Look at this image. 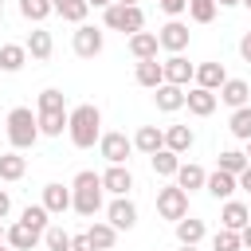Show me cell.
<instances>
[{"mask_svg": "<svg viewBox=\"0 0 251 251\" xmlns=\"http://www.w3.org/2000/svg\"><path fill=\"white\" fill-rule=\"evenodd\" d=\"M157 51H161V39H157V31H137V35H129V55H133L137 63H145V59H157Z\"/></svg>", "mask_w": 251, "mask_h": 251, "instance_id": "cell-16", "label": "cell"}, {"mask_svg": "<svg viewBox=\"0 0 251 251\" xmlns=\"http://www.w3.org/2000/svg\"><path fill=\"white\" fill-rule=\"evenodd\" d=\"M51 12H55L51 0H20V16H24L27 24H43Z\"/></svg>", "mask_w": 251, "mask_h": 251, "instance_id": "cell-31", "label": "cell"}, {"mask_svg": "<svg viewBox=\"0 0 251 251\" xmlns=\"http://www.w3.org/2000/svg\"><path fill=\"white\" fill-rule=\"evenodd\" d=\"M102 192H106V188H102V173L82 169V173L75 176V184H71V196H75V204H71V208H75L78 216H86V220H90V216H98V212H102Z\"/></svg>", "mask_w": 251, "mask_h": 251, "instance_id": "cell-2", "label": "cell"}, {"mask_svg": "<svg viewBox=\"0 0 251 251\" xmlns=\"http://www.w3.org/2000/svg\"><path fill=\"white\" fill-rule=\"evenodd\" d=\"M216 0H188V16L196 20V24H212L216 20Z\"/></svg>", "mask_w": 251, "mask_h": 251, "instance_id": "cell-39", "label": "cell"}, {"mask_svg": "<svg viewBox=\"0 0 251 251\" xmlns=\"http://www.w3.org/2000/svg\"><path fill=\"white\" fill-rule=\"evenodd\" d=\"M39 204H43L51 216H63V212L75 204V196H71V188H63V184L51 180V184H43V200H39Z\"/></svg>", "mask_w": 251, "mask_h": 251, "instance_id": "cell-15", "label": "cell"}, {"mask_svg": "<svg viewBox=\"0 0 251 251\" xmlns=\"http://www.w3.org/2000/svg\"><path fill=\"white\" fill-rule=\"evenodd\" d=\"M86 4H90V8H102V12H106V8L114 4V0H86Z\"/></svg>", "mask_w": 251, "mask_h": 251, "instance_id": "cell-47", "label": "cell"}, {"mask_svg": "<svg viewBox=\"0 0 251 251\" xmlns=\"http://www.w3.org/2000/svg\"><path fill=\"white\" fill-rule=\"evenodd\" d=\"M24 173H27V161H24V157H20L16 149L0 157V180H20Z\"/></svg>", "mask_w": 251, "mask_h": 251, "instance_id": "cell-32", "label": "cell"}, {"mask_svg": "<svg viewBox=\"0 0 251 251\" xmlns=\"http://www.w3.org/2000/svg\"><path fill=\"white\" fill-rule=\"evenodd\" d=\"M98 153H102L110 165H126L129 153H133V137H126V133H102Z\"/></svg>", "mask_w": 251, "mask_h": 251, "instance_id": "cell-6", "label": "cell"}, {"mask_svg": "<svg viewBox=\"0 0 251 251\" xmlns=\"http://www.w3.org/2000/svg\"><path fill=\"white\" fill-rule=\"evenodd\" d=\"M247 212H251V204H247Z\"/></svg>", "mask_w": 251, "mask_h": 251, "instance_id": "cell-57", "label": "cell"}, {"mask_svg": "<svg viewBox=\"0 0 251 251\" xmlns=\"http://www.w3.org/2000/svg\"><path fill=\"white\" fill-rule=\"evenodd\" d=\"M51 4H55V8H59V4H67V0H51Z\"/></svg>", "mask_w": 251, "mask_h": 251, "instance_id": "cell-53", "label": "cell"}, {"mask_svg": "<svg viewBox=\"0 0 251 251\" xmlns=\"http://www.w3.org/2000/svg\"><path fill=\"white\" fill-rule=\"evenodd\" d=\"M67 133H71V145H75V149H90L94 141H102V110L90 106V102L75 106Z\"/></svg>", "mask_w": 251, "mask_h": 251, "instance_id": "cell-1", "label": "cell"}, {"mask_svg": "<svg viewBox=\"0 0 251 251\" xmlns=\"http://www.w3.org/2000/svg\"><path fill=\"white\" fill-rule=\"evenodd\" d=\"M157 4H161V0H157Z\"/></svg>", "mask_w": 251, "mask_h": 251, "instance_id": "cell-58", "label": "cell"}, {"mask_svg": "<svg viewBox=\"0 0 251 251\" xmlns=\"http://www.w3.org/2000/svg\"><path fill=\"white\" fill-rule=\"evenodd\" d=\"M243 4H247V8H251V0H243Z\"/></svg>", "mask_w": 251, "mask_h": 251, "instance_id": "cell-55", "label": "cell"}, {"mask_svg": "<svg viewBox=\"0 0 251 251\" xmlns=\"http://www.w3.org/2000/svg\"><path fill=\"white\" fill-rule=\"evenodd\" d=\"M204 184H208V173H204L200 165H192V161H188V165H180V169H176V188L196 192V188H204Z\"/></svg>", "mask_w": 251, "mask_h": 251, "instance_id": "cell-28", "label": "cell"}, {"mask_svg": "<svg viewBox=\"0 0 251 251\" xmlns=\"http://www.w3.org/2000/svg\"><path fill=\"white\" fill-rule=\"evenodd\" d=\"M235 188H239V176H231V173H224V169L208 173V184H204V192H208V196H216V200H231V196H235Z\"/></svg>", "mask_w": 251, "mask_h": 251, "instance_id": "cell-14", "label": "cell"}, {"mask_svg": "<svg viewBox=\"0 0 251 251\" xmlns=\"http://www.w3.org/2000/svg\"><path fill=\"white\" fill-rule=\"evenodd\" d=\"M0 8H4V0H0Z\"/></svg>", "mask_w": 251, "mask_h": 251, "instance_id": "cell-56", "label": "cell"}, {"mask_svg": "<svg viewBox=\"0 0 251 251\" xmlns=\"http://www.w3.org/2000/svg\"><path fill=\"white\" fill-rule=\"evenodd\" d=\"M247 165H251V161H247V153H239V149H224V153H220V165H216V169H224V173L239 176V173H243Z\"/></svg>", "mask_w": 251, "mask_h": 251, "instance_id": "cell-34", "label": "cell"}, {"mask_svg": "<svg viewBox=\"0 0 251 251\" xmlns=\"http://www.w3.org/2000/svg\"><path fill=\"white\" fill-rule=\"evenodd\" d=\"M102 188H106L110 196H129V192H133V173H129L126 165H110V169L102 173Z\"/></svg>", "mask_w": 251, "mask_h": 251, "instance_id": "cell-10", "label": "cell"}, {"mask_svg": "<svg viewBox=\"0 0 251 251\" xmlns=\"http://www.w3.org/2000/svg\"><path fill=\"white\" fill-rule=\"evenodd\" d=\"M224 106H231V110H239V106H251V86L243 82V78H227L224 86H220V94H216Z\"/></svg>", "mask_w": 251, "mask_h": 251, "instance_id": "cell-13", "label": "cell"}, {"mask_svg": "<svg viewBox=\"0 0 251 251\" xmlns=\"http://www.w3.org/2000/svg\"><path fill=\"white\" fill-rule=\"evenodd\" d=\"M106 220H110L118 231H129V227L137 224V204H133L129 196H114L110 208H106Z\"/></svg>", "mask_w": 251, "mask_h": 251, "instance_id": "cell-7", "label": "cell"}, {"mask_svg": "<svg viewBox=\"0 0 251 251\" xmlns=\"http://www.w3.org/2000/svg\"><path fill=\"white\" fill-rule=\"evenodd\" d=\"M0 251H8V243H0Z\"/></svg>", "mask_w": 251, "mask_h": 251, "instance_id": "cell-54", "label": "cell"}, {"mask_svg": "<svg viewBox=\"0 0 251 251\" xmlns=\"http://www.w3.org/2000/svg\"><path fill=\"white\" fill-rule=\"evenodd\" d=\"M192 141H196V137H192L188 126H169V129H165V149H173L176 157H184V153L192 149Z\"/></svg>", "mask_w": 251, "mask_h": 251, "instance_id": "cell-27", "label": "cell"}, {"mask_svg": "<svg viewBox=\"0 0 251 251\" xmlns=\"http://www.w3.org/2000/svg\"><path fill=\"white\" fill-rule=\"evenodd\" d=\"M102 24H106L110 31L137 35V31L145 27V12H141V8H126V4H110V8H106V16H102Z\"/></svg>", "mask_w": 251, "mask_h": 251, "instance_id": "cell-4", "label": "cell"}, {"mask_svg": "<svg viewBox=\"0 0 251 251\" xmlns=\"http://www.w3.org/2000/svg\"><path fill=\"white\" fill-rule=\"evenodd\" d=\"M227 82V71H224V63H200L196 67V86H204V90H216L220 94V86Z\"/></svg>", "mask_w": 251, "mask_h": 251, "instance_id": "cell-21", "label": "cell"}, {"mask_svg": "<svg viewBox=\"0 0 251 251\" xmlns=\"http://www.w3.org/2000/svg\"><path fill=\"white\" fill-rule=\"evenodd\" d=\"M227 129H231L239 141H251V106H239V110H231V118H227Z\"/></svg>", "mask_w": 251, "mask_h": 251, "instance_id": "cell-33", "label": "cell"}, {"mask_svg": "<svg viewBox=\"0 0 251 251\" xmlns=\"http://www.w3.org/2000/svg\"><path fill=\"white\" fill-rule=\"evenodd\" d=\"M161 67H165V82H173V86H188V82L196 78V67H192L184 55H169Z\"/></svg>", "mask_w": 251, "mask_h": 251, "instance_id": "cell-11", "label": "cell"}, {"mask_svg": "<svg viewBox=\"0 0 251 251\" xmlns=\"http://www.w3.org/2000/svg\"><path fill=\"white\" fill-rule=\"evenodd\" d=\"M24 47H27V55H31V59H39V63H43V59H51V51H55V39H51V31L35 27V31L27 35V43H24Z\"/></svg>", "mask_w": 251, "mask_h": 251, "instance_id": "cell-25", "label": "cell"}, {"mask_svg": "<svg viewBox=\"0 0 251 251\" xmlns=\"http://www.w3.org/2000/svg\"><path fill=\"white\" fill-rule=\"evenodd\" d=\"M184 86H173V82H161L157 90H153V102H157V110H165V114H176L180 106H184Z\"/></svg>", "mask_w": 251, "mask_h": 251, "instance_id": "cell-17", "label": "cell"}, {"mask_svg": "<svg viewBox=\"0 0 251 251\" xmlns=\"http://www.w3.org/2000/svg\"><path fill=\"white\" fill-rule=\"evenodd\" d=\"M114 4H126V8H137V0H114Z\"/></svg>", "mask_w": 251, "mask_h": 251, "instance_id": "cell-49", "label": "cell"}, {"mask_svg": "<svg viewBox=\"0 0 251 251\" xmlns=\"http://www.w3.org/2000/svg\"><path fill=\"white\" fill-rule=\"evenodd\" d=\"M47 216H51V212H47L43 204H27V208L20 212V224H27V227H35V231H47V227H51Z\"/></svg>", "mask_w": 251, "mask_h": 251, "instance_id": "cell-35", "label": "cell"}, {"mask_svg": "<svg viewBox=\"0 0 251 251\" xmlns=\"http://www.w3.org/2000/svg\"><path fill=\"white\" fill-rule=\"evenodd\" d=\"M239 188H243V192H247V196H251V165H247V169H243V173H239Z\"/></svg>", "mask_w": 251, "mask_h": 251, "instance_id": "cell-45", "label": "cell"}, {"mask_svg": "<svg viewBox=\"0 0 251 251\" xmlns=\"http://www.w3.org/2000/svg\"><path fill=\"white\" fill-rule=\"evenodd\" d=\"M149 165H153V173H157V176H176V169H180V157H176L173 149H157V153L149 157Z\"/></svg>", "mask_w": 251, "mask_h": 251, "instance_id": "cell-30", "label": "cell"}, {"mask_svg": "<svg viewBox=\"0 0 251 251\" xmlns=\"http://www.w3.org/2000/svg\"><path fill=\"white\" fill-rule=\"evenodd\" d=\"M247 224H251L247 204H243V200H224V208H220V227H227V231H243Z\"/></svg>", "mask_w": 251, "mask_h": 251, "instance_id": "cell-12", "label": "cell"}, {"mask_svg": "<svg viewBox=\"0 0 251 251\" xmlns=\"http://www.w3.org/2000/svg\"><path fill=\"white\" fill-rule=\"evenodd\" d=\"M24 63H27V47L24 43H0V71L16 75Z\"/></svg>", "mask_w": 251, "mask_h": 251, "instance_id": "cell-29", "label": "cell"}, {"mask_svg": "<svg viewBox=\"0 0 251 251\" xmlns=\"http://www.w3.org/2000/svg\"><path fill=\"white\" fill-rule=\"evenodd\" d=\"M212 251H243V239H239V231H227V227H220V231L212 235Z\"/></svg>", "mask_w": 251, "mask_h": 251, "instance_id": "cell-38", "label": "cell"}, {"mask_svg": "<svg viewBox=\"0 0 251 251\" xmlns=\"http://www.w3.org/2000/svg\"><path fill=\"white\" fill-rule=\"evenodd\" d=\"M102 43H106V35H102L98 27L78 24V31H75V55H78V59H94V55L102 51Z\"/></svg>", "mask_w": 251, "mask_h": 251, "instance_id": "cell-8", "label": "cell"}, {"mask_svg": "<svg viewBox=\"0 0 251 251\" xmlns=\"http://www.w3.org/2000/svg\"><path fill=\"white\" fill-rule=\"evenodd\" d=\"M176 251H200V247H176Z\"/></svg>", "mask_w": 251, "mask_h": 251, "instance_id": "cell-51", "label": "cell"}, {"mask_svg": "<svg viewBox=\"0 0 251 251\" xmlns=\"http://www.w3.org/2000/svg\"><path fill=\"white\" fill-rule=\"evenodd\" d=\"M86 235H90V243H94L98 251H110V247L118 243V227H114L110 220H94V224L86 227Z\"/></svg>", "mask_w": 251, "mask_h": 251, "instance_id": "cell-24", "label": "cell"}, {"mask_svg": "<svg viewBox=\"0 0 251 251\" xmlns=\"http://www.w3.org/2000/svg\"><path fill=\"white\" fill-rule=\"evenodd\" d=\"M161 12H165V16H173V20H176V16H180V12H188V0H161Z\"/></svg>", "mask_w": 251, "mask_h": 251, "instance_id": "cell-41", "label": "cell"}, {"mask_svg": "<svg viewBox=\"0 0 251 251\" xmlns=\"http://www.w3.org/2000/svg\"><path fill=\"white\" fill-rule=\"evenodd\" d=\"M239 239H243V247H247V251H251V224H247V227H243V231H239Z\"/></svg>", "mask_w": 251, "mask_h": 251, "instance_id": "cell-46", "label": "cell"}, {"mask_svg": "<svg viewBox=\"0 0 251 251\" xmlns=\"http://www.w3.org/2000/svg\"><path fill=\"white\" fill-rule=\"evenodd\" d=\"M71 239H75V235H67L63 227H47V231H43L47 251H71Z\"/></svg>", "mask_w": 251, "mask_h": 251, "instance_id": "cell-40", "label": "cell"}, {"mask_svg": "<svg viewBox=\"0 0 251 251\" xmlns=\"http://www.w3.org/2000/svg\"><path fill=\"white\" fill-rule=\"evenodd\" d=\"M157 212H161V220H184L188 216V192L184 188H176V184H165V188H157Z\"/></svg>", "mask_w": 251, "mask_h": 251, "instance_id": "cell-5", "label": "cell"}, {"mask_svg": "<svg viewBox=\"0 0 251 251\" xmlns=\"http://www.w3.org/2000/svg\"><path fill=\"white\" fill-rule=\"evenodd\" d=\"M71 251H98V247H94V243H90V235L82 231V235H75V239H71Z\"/></svg>", "mask_w": 251, "mask_h": 251, "instance_id": "cell-42", "label": "cell"}, {"mask_svg": "<svg viewBox=\"0 0 251 251\" xmlns=\"http://www.w3.org/2000/svg\"><path fill=\"white\" fill-rule=\"evenodd\" d=\"M67 126H71V114H67V110H47V114H39V133H43V137H63Z\"/></svg>", "mask_w": 251, "mask_h": 251, "instance_id": "cell-26", "label": "cell"}, {"mask_svg": "<svg viewBox=\"0 0 251 251\" xmlns=\"http://www.w3.org/2000/svg\"><path fill=\"white\" fill-rule=\"evenodd\" d=\"M243 153H247V161H251V141H247V149H243Z\"/></svg>", "mask_w": 251, "mask_h": 251, "instance_id": "cell-52", "label": "cell"}, {"mask_svg": "<svg viewBox=\"0 0 251 251\" xmlns=\"http://www.w3.org/2000/svg\"><path fill=\"white\" fill-rule=\"evenodd\" d=\"M35 106H39V114H47V110H67V98H63V90L47 86V90H39Z\"/></svg>", "mask_w": 251, "mask_h": 251, "instance_id": "cell-37", "label": "cell"}, {"mask_svg": "<svg viewBox=\"0 0 251 251\" xmlns=\"http://www.w3.org/2000/svg\"><path fill=\"white\" fill-rule=\"evenodd\" d=\"M39 137H43V133H39V114H31L27 106H16V110L8 114V141H12V149H16V153H20V149H31Z\"/></svg>", "mask_w": 251, "mask_h": 251, "instance_id": "cell-3", "label": "cell"}, {"mask_svg": "<svg viewBox=\"0 0 251 251\" xmlns=\"http://www.w3.org/2000/svg\"><path fill=\"white\" fill-rule=\"evenodd\" d=\"M157 39H161V47H165L169 55H180V51L188 47V24H180V20H169V24L157 31Z\"/></svg>", "mask_w": 251, "mask_h": 251, "instance_id": "cell-9", "label": "cell"}, {"mask_svg": "<svg viewBox=\"0 0 251 251\" xmlns=\"http://www.w3.org/2000/svg\"><path fill=\"white\" fill-rule=\"evenodd\" d=\"M220 8H235V4H243V0H216Z\"/></svg>", "mask_w": 251, "mask_h": 251, "instance_id": "cell-48", "label": "cell"}, {"mask_svg": "<svg viewBox=\"0 0 251 251\" xmlns=\"http://www.w3.org/2000/svg\"><path fill=\"white\" fill-rule=\"evenodd\" d=\"M133 78H137V86H145V90H157V86L165 82V67H161L157 59H145V63H137Z\"/></svg>", "mask_w": 251, "mask_h": 251, "instance_id": "cell-23", "label": "cell"}, {"mask_svg": "<svg viewBox=\"0 0 251 251\" xmlns=\"http://www.w3.org/2000/svg\"><path fill=\"white\" fill-rule=\"evenodd\" d=\"M8 212H12V196H8V192H4V188H0V220H4V216H8Z\"/></svg>", "mask_w": 251, "mask_h": 251, "instance_id": "cell-44", "label": "cell"}, {"mask_svg": "<svg viewBox=\"0 0 251 251\" xmlns=\"http://www.w3.org/2000/svg\"><path fill=\"white\" fill-rule=\"evenodd\" d=\"M4 235H8V227H4V220H0V243H4Z\"/></svg>", "mask_w": 251, "mask_h": 251, "instance_id": "cell-50", "label": "cell"}, {"mask_svg": "<svg viewBox=\"0 0 251 251\" xmlns=\"http://www.w3.org/2000/svg\"><path fill=\"white\" fill-rule=\"evenodd\" d=\"M133 149L145 153V157H153L157 149H165V129H157V126H141V129L133 133Z\"/></svg>", "mask_w": 251, "mask_h": 251, "instance_id": "cell-22", "label": "cell"}, {"mask_svg": "<svg viewBox=\"0 0 251 251\" xmlns=\"http://www.w3.org/2000/svg\"><path fill=\"white\" fill-rule=\"evenodd\" d=\"M204 235H208L204 220H196V216L176 220V243H180V247H200V239H204Z\"/></svg>", "mask_w": 251, "mask_h": 251, "instance_id": "cell-19", "label": "cell"}, {"mask_svg": "<svg viewBox=\"0 0 251 251\" xmlns=\"http://www.w3.org/2000/svg\"><path fill=\"white\" fill-rule=\"evenodd\" d=\"M55 12H59L67 24H75V27H78V24H86V12H90V4H86V0H67V4H59Z\"/></svg>", "mask_w": 251, "mask_h": 251, "instance_id": "cell-36", "label": "cell"}, {"mask_svg": "<svg viewBox=\"0 0 251 251\" xmlns=\"http://www.w3.org/2000/svg\"><path fill=\"white\" fill-rule=\"evenodd\" d=\"M39 239H43V231H35V227H27V224H20V220H16V224L8 227V235H4V243L16 247V251H31Z\"/></svg>", "mask_w": 251, "mask_h": 251, "instance_id": "cell-20", "label": "cell"}, {"mask_svg": "<svg viewBox=\"0 0 251 251\" xmlns=\"http://www.w3.org/2000/svg\"><path fill=\"white\" fill-rule=\"evenodd\" d=\"M216 90H204V86H192L188 94H184V106H188V114H196V118H208L212 110H216Z\"/></svg>", "mask_w": 251, "mask_h": 251, "instance_id": "cell-18", "label": "cell"}, {"mask_svg": "<svg viewBox=\"0 0 251 251\" xmlns=\"http://www.w3.org/2000/svg\"><path fill=\"white\" fill-rule=\"evenodd\" d=\"M239 55H243V63H251V31L239 39Z\"/></svg>", "mask_w": 251, "mask_h": 251, "instance_id": "cell-43", "label": "cell"}]
</instances>
